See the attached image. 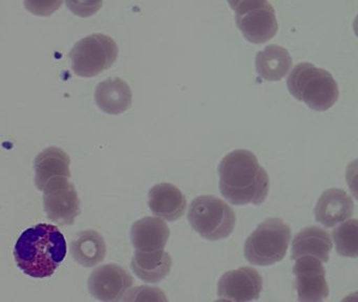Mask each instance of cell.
Returning a JSON list of instances; mask_svg holds the SVG:
<instances>
[{
  "instance_id": "4fadbf2b",
  "label": "cell",
  "mask_w": 358,
  "mask_h": 302,
  "mask_svg": "<svg viewBox=\"0 0 358 302\" xmlns=\"http://www.w3.org/2000/svg\"><path fill=\"white\" fill-rule=\"evenodd\" d=\"M70 157L59 147L43 149L34 161L35 184L41 191L51 182L71 178Z\"/></svg>"
},
{
  "instance_id": "7a4b0ae2",
  "label": "cell",
  "mask_w": 358,
  "mask_h": 302,
  "mask_svg": "<svg viewBox=\"0 0 358 302\" xmlns=\"http://www.w3.org/2000/svg\"><path fill=\"white\" fill-rule=\"evenodd\" d=\"M68 252L66 238L57 226L38 224L22 233L14 247V259L20 271L32 277H51Z\"/></svg>"
},
{
  "instance_id": "277c9868",
  "label": "cell",
  "mask_w": 358,
  "mask_h": 302,
  "mask_svg": "<svg viewBox=\"0 0 358 302\" xmlns=\"http://www.w3.org/2000/svg\"><path fill=\"white\" fill-rule=\"evenodd\" d=\"M290 239L288 224L278 217L268 218L246 239L245 257L255 266H271L285 257Z\"/></svg>"
},
{
  "instance_id": "7c38bea8",
  "label": "cell",
  "mask_w": 358,
  "mask_h": 302,
  "mask_svg": "<svg viewBox=\"0 0 358 302\" xmlns=\"http://www.w3.org/2000/svg\"><path fill=\"white\" fill-rule=\"evenodd\" d=\"M353 212L352 197L343 189L337 188L324 191L314 209L316 220L326 228H332L349 220Z\"/></svg>"
},
{
  "instance_id": "603a6c76",
  "label": "cell",
  "mask_w": 358,
  "mask_h": 302,
  "mask_svg": "<svg viewBox=\"0 0 358 302\" xmlns=\"http://www.w3.org/2000/svg\"><path fill=\"white\" fill-rule=\"evenodd\" d=\"M64 0H24V8L37 16H50L59 10Z\"/></svg>"
},
{
  "instance_id": "ba28073f",
  "label": "cell",
  "mask_w": 358,
  "mask_h": 302,
  "mask_svg": "<svg viewBox=\"0 0 358 302\" xmlns=\"http://www.w3.org/2000/svg\"><path fill=\"white\" fill-rule=\"evenodd\" d=\"M43 206L49 220L58 224H73L80 214V199L70 178L55 180L43 190Z\"/></svg>"
},
{
  "instance_id": "ffe728a7",
  "label": "cell",
  "mask_w": 358,
  "mask_h": 302,
  "mask_svg": "<svg viewBox=\"0 0 358 302\" xmlns=\"http://www.w3.org/2000/svg\"><path fill=\"white\" fill-rule=\"evenodd\" d=\"M257 73L267 81H280L292 67V58L288 50L280 45H268L257 52L255 59Z\"/></svg>"
},
{
  "instance_id": "484cf974",
  "label": "cell",
  "mask_w": 358,
  "mask_h": 302,
  "mask_svg": "<svg viewBox=\"0 0 358 302\" xmlns=\"http://www.w3.org/2000/svg\"><path fill=\"white\" fill-rule=\"evenodd\" d=\"M257 1H262V0H228V3H229L230 8H231L232 10H236L238 8H241V6Z\"/></svg>"
},
{
  "instance_id": "5bb4252c",
  "label": "cell",
  "mask_w": 358,
  "mask_h": 302,
  "mask_svg": "<svg viewBox=\"0 0 358 302\" xmlns=\"http://www.w3.org/2000/svg\"><path fill=\"white\" fill-rule=\"evenodd\" d=\"M148 205L155 215L167 222H175L185 213L187 201L179 188L169 182H160L150 189Z\"/></svg>"
},
{
  "instance_id": "d4e9b609",
  "label": "cell",
  "mask_w": 358,
  "mask_h": 302,
  "mask_svg": "<svg viewBox=\"0 0 358 302\" xmlns=\"http://www.w3.org/2000/svg\"><path fill=\"white\" fill-rule=\"evenodd\" d=\"M345 180L353 196L358 201V159L348 165Z\"/></svg>"
},
{
  "instance_id": "cb8c5ba5",
  "label": "cell",
  "mask_w": 358,
  "mask_h": 302,
  "mask_svg": "<svg viewBox=\"0 0 358 302\" xmlns=\"http://www.w3.org/2000/svg\"><path fill=\"white\" fill-rule=\"evenodd\" d=\"M127 294L129 296L127 297L125 296L123 298V300H127V301H134V300H160V301L163 300V301H166L167 300L164 293L157 287H136Z\"/></svg>"
},
{
  "instance_id": "5b68a950",
  "label": "cell",
  "mask_w": 358,
  "mask_h": 302,
  "mask_svg": "<svg viewBox=\"0 0 358 302\" xmlns=\"http://www.w3.org/2000/svg\"><path fill=\"white\" fill-rule=\"evenodd\" d=\"M188 222L196 232L208 240L229 236L236 226V214L229 205L213 195L194 199L188 209Z\"/></svg>"
},
{
  "instance_id": "d6986e66",
  "label": "cell",
  "mask_w": 358,
  "mask_h": 302,
  "mask_svg": "<svg viewBox=\"0 0 358 302\" xmlns=\"http://www.w3.org/2000/svg\"><path fill=\"white\" fill-rule=\"evenodd\" d=\"M70 250L77 264L85 268H93L106 258V243L97 231H81L71 243Z\"/></svg>"
},
{
  "instance_id": "2e32d148",
  "label": "cell",
  "mask_w": 358,
  "mask_h": 302,
  "mask_svg": "<svg viewBox=\"0 0 358 302\" xmlns=\"http://www.w3.org/2000/svg\"><path fill=\"white\" fill-rule=\"evenodd\" d=\"M98 107L110 115H120L131 106V87L120 78H110L98 84L95 90Z\"/></svg>"
},
{
  "instance_id": "3957f363",
  "label": "cell",
  "mask_w": 358,
  "mask_h": 302,
  "mask_svg": "<svg viewBox=\"0 0 358 302\" xmlns=\"http://www.w3.org/2000/svg\"><path fill=\"white\" fill-rule=\"evenodd\" d=\"M290 94L316 111H326L338 100L336 81L326 69H318L312 63L297 64L287 80Z\"/></svg>"
},
{
  "instance_id": "6da1fadb",
  "label": "cell",
  "mask_w": 358,
  "mask_h": 302,
  "mask_svg": "<svg viewBox=\"0 0 358 302\" xmlns=\"http://www.w3.org/2000/svg\"><path fill=\"white\" fill-rule=\"evenodd\" d=\"M220 190L232 205H259L267 199L269 178L251 151L236 149L219 166Z\"/></svg>"
},
{
  "instance_id": "ac0fdd59",
  "label": "cell",
  "mask_w": 358,
  "mask_h": 302,
  "mask_svg": "<svg viewBox=\"0 0 358 302\" xmlns=\"http://www.w3.org/2000/svg\"><path fill=\"white\" fill-rule=\"evenodd\" d=\"M332 249V239L324 229L310 226L295 235L292 243V259L301 256H314L327 262Z\"/></svg>"
},
{
  "instance_id": "7402d4cb",
  "label": "cell",
  "mask_w": 358,
  "mask_h": 302,
  "mask_svg": "<svg viewBox=\"0 0 358 302\" xmlns=\"http://www.w3.org/2000/svg\"><path fill=\"white\" fill-rule=\"evenodd\" d=\"M66 6L73 14L87 18L102 8L103 0H66Z\"/></svg>"
},
{
  "instance_id": "e0dca14e",
  "label": "cell",
  "mask_w": 358,
  "mask_h": 302,
  "mask_svg": "<svg viewBox=\"0 0 358 302\" xmlns=\"http://www.w3.org/2000/svg\"><path fill=\"white\" fill-rule=\"evenodd\" d=\"M131 266L138 278L145 282L157 283L171 273L173 259L164 250L154 252L136 250Z\"/></svg>"
},
{
  "instance_id": "9a60e30c",
  "label": "cell",
  "mask_w": 358,
  "mask_h": 302,
  "mask_svg": "<svg viewBox=\"0 0 358 302\" xmlns=\"http://www.w3.org/2000/svg\"><path fill=\"white\" fill-rule=\"evenodd\" d=\"M171 230L162 218L145 216L131 226V239L137 251L154 252L164 250Z\"/></svg>"
},
{
  "instance_id": "52a82bcc",
  "label": "cell",
  "mask_w": 358,
  "mask_h": 302,
  "mask_svg": "<svg viewBox=\"0 0 358 302\" xmlns=\"http://www.w3.org/2000/svg\"><path fill=\"white\" fill-rule=\"evenodd\" d=\"M234 12L236 25L251 43H265L278 33L275 10L268 0L246 4Z\"/></svg>"
},
{
  "instance_id": "30bf717a",
  "label": "cell",
  "mask_w": 358,
  "mask_h": 302,
  "mask_svg": "<svg viewBox=\"0 0 358 302\" xmlns=\"http://www.w3.org/2000/svg\"><path fill=\"white\" fill-rule=\"evenodd\" d=\"M133 285V277L118 264L95 268L89 278L90 293L101 301H119Z\"/></svg>"
},
{
  "instance_id": "8fae6325",
  "label": "cell",
  "mask_w": 358,
  "mask_h": 302,
  "mask_svg": "<svg viewBox=\"0 0 358 302\" xmlns=\"http://www.w3.org/2000/svg\"><path fill=\"white\" fill-rule=\"evenodd\" d=\"M263 278L252 268L243 266L225 273L217 283V297L230 301H251L259 297Z\"/></svg>"
},
{
  "instance_id": "44dd1931",
  "label": "cell",
  "mask_w": 358,
  "mask_h": 302,
  "mask_svg": "<svg viewBox=\"0 0 358 302\" xmlns=\"http://www.w3.org/2000/svg\"><path fill=\"white\" fill-rule=\"evenodd\" d=\"M336 252L343 257H358V220H349L333 231Z\"/></svg>"
},
{
  "instance_id": "4316f807",
  "label": "cell",
  "mask_w": 358,
  "mask_h": 302,
  "mask_svg": "<svg viewBox=\"0 0 358 302\" xmlns=\"http://www.w3.org/2000/svg\"><path fill=\"white\" fill-rule=\"evenodd\" d=\"M353 29L354 31H355V35L358 37V15L356 16L355 20H354Z\"/></svg>"
},
{
  "instance_id": "9c48e42d",
  "label": "cell",
  "mask_w": 358,
  "mask_h": 302,
  "mask_svg": "<svg viewBox=\"0 0 358 302\" xmlns=\"http://www.w3.org/2000/svg\"><path fill=\"white\" fill-rule=\"evenodd\" d=\"M293 273L299 301L320 302L328 297L329 287L322 260L314 256H301L297 258Z\"/></svg>"
},
{
  "instance_id": "8992f818",
  "label": "cell",
  "mask_w": 358,
  "mask_h": 302,
  "mask_svg": "<svg viewBox=\"0 0 358 302\" xmlns=\"http://www.w3.org/2000/svg\"><path fill=\"white\" fill-rule=\"evenodd\" d=\"M118 52L116 42L110 36H87L79 40L70 52L73 71L81 78L96 77L114 64Z\"/></svg>"
}]
</instances>
